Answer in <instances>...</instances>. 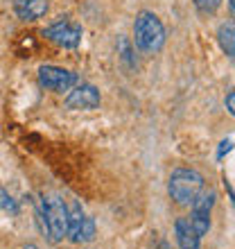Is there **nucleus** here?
I'll return each mask as SVG.
<instances>
[{
	"instance_id": "obj_14",
	"label": "nucleus",
	"mask_w": 235,
	"mask_h": 249,
	"mask_svg": "<svg viewBox=\"0 0 235 249\" xmlns=\"http://www.w3.org/2000/svg\"><path fill=\"white\" fill-rule=\"evenodd\" d=\"M226 109L235 116V91H231L229 95H226Z\"/></svg>"
},
{
	"instance_id": "obj_3",
	"label": "nucleus",
	"mask_w": 235,
	"mask_h": 249,
	"mask_svg": "<svg viewBox=\"0 0 235 249\" xmlns=\"http://www.w3.org/2000/svg\"><path fill=\"white\" fill-rule=\"evenodd\" d=\"M43 229L52 243H59L68 236V209L61 195L43 197Z\"/></svg>"
},
{
	"instance_id": "obj_4",
	"label": "nucleus",
	"mask_w": 235,
	"mask_h": 249,
	"mask_svg": "<svg viewBox=\"0 0 235 249\" xmlns=\"http://www.w3.org/2000/svg\"><path fill=\"white\" fill-rule=\"evenodd\" d=\"M215 204V190H201L192 202V213H190V224L195 227L197 236L201 238L208 233L210 229V211Z\"/></svg>"
},
{
	"instance_id": "obj_12",
	"label": "nucleus",
	"mask_w": 235,
	"mask_h": 249,
	"mask_svg": "<svg viewBox=\"0 0 235 249\" xmlns=\"http://www.w3.org/2000/svg\"><path fill=\"white\" fill-rule=\"evenodd\" d=\"M219 5H222V0H195L197 12L201 16H213L219 9Z\"/></svg>"
},
{
	"instance_id": "obj_2",
	"label": "nucleus",
	"mask_w": 235,
	"mask_h": 249,
	"mask_svg": "<svg viewBox=\"0 0 235 249\" xmlns=\"http://www.w3.org/2000/svg\"><path fill=\"white\" fill-rule=\"evenodd\" d=\"M201 190H203L201 172L192 170V168H179V170L172 172L168 193L179 206H190Z\"/></svg>"
},
{
	"instance_id": "obj_8",
	"label": "nucleus",
	"mask_w": 235,
	"mask_h": 249,
	"mask_svg": "<svg viewBox=\"0 0 235 249\" xmlns=\"http://www.w3.org/2000/svg\"><path fill=\"white\" fill-rule=\"evenodd\" d=\"M66 209H68V238L72 243H84V224L88 215H84L79 202H75V199H68Z\"/></svg>"
},
{
	"instance_id": "obj_5",
	"label": "nucleus",
	"mask_w": 235,
	"mask_h": 249,
	"mask_svg": "<svg viewBox=\"0 0 235 249\" xmlns=\"http://www.w3.org/2000/svg\"><path fill=\"white\" fill-rule=\"evenodd\" d=\"M39 82L43 89L52 93H64L70 91L77 84V75L66 68H57V66H41L39 68Z\"/></svg>"
},
{
	"instance_id": "obj_17",
	"label": "nucleus",
	"mask_w": 235,
	"mask_h": 249,
	"mask_svg": "<svg viewBox=\"0 0 235 249\" xmlns=\"http://www.w3.org/2000/svg\"><path fill=\"white\" fill-rule=\"evenodd\" d=\"M229 7H231V14H233V18H235V0H229Z\"/></svg>"
},
{
	"instance_id": "obj_11",
	"label": "nucleus",
	"mask_w": 235,
	"mask_h": 249,
	"mask_svg": "<svg viewBox=\"0 0 235 249\" xmlns=\"http://www.w3.org/2000/svg\"><path fill=\"white\" fill-rule=\"evenodd\" d=\"M217 39H219V46H222L224 53L235 61V25L233 23H224L217 30Z\"/></svg>"
},
{
	"instance_id": "obj_16",
	"label": "nucleus",
	"mask_w": 235,
	"mask_h": 249,
	"mask_svg": "<svg viewBox=\"0 0 235 249\" xmlns=\"http://www.w3.org/2000/svg\"><path fill=\"white\" fill-rule=\"evenodd\" d=\"M224 186H226V193H229V197H231V202H233V206H235V193H233V188H231V184L224 179Z\"/></svg>"
},
{
	"instance_id": "obj_1",
	"label": "nucleus",
	"mask_w": 235,
	"mask_h": 249,
	"mask_svg": "<svg viewBox=\"0 0 235 249\" xmlns=\"http://www.w3.org/2000/svg\"><path fill=\"white\" fill-rule=\"evenodd\" d=\"M134 41L145 54H156L165 43V27L156 14L140 12L134 23Z\"/></svg>"
},
{
	"instance_id": "obj_13",
	"label": "nucleus",
	"mask_w": 235,
	"mask_h": 249,
	"mask_svg": "<svg viewBox=\"0 0 235 249\" xmlns=\"http://www.w3.org/2000/svg\"><path fill=\"white\" fill-rule=\"evenodd\" d=\"M0 204H2V209H5V211H12L14 215L18 213V206H16V202H14L12 197L7 195L5 190H0Z\"/></svg>"
},
{
	"instance_id": "obj_15",
	"label": "nucleus",
	"mask_w": 235,
	"mask_h": 249,
	"mask_svg": "<svg viewBox=\"0 0 235 249\" xmlns=\"http://www.w3.org/2000/svg\"><path fill=\"white\" fill-rule=\"evenodd\" d=\"M231 150H233V143H231V141H224L222 147H219V154H217V157L222 159L224 154H226V152H231Z\"/></svg>"
},
{
	"instance_id": "obj_7",
	"label": "nucleus",
	"mask_w": 235,
	"mask_h": 249,
	"mask_svg": "<svg viewBox=\"0 0 235 249\" xmlns=\"http://www.w3.org/2000/svg\"><path fill=\"white\" fill-rule=\"evenodd\" d=\"M68 109H95L100 107V91L93 84H82L66 98Z\"/></svg>"
},
{
	"instance_id": "obj_9",
	"label": "nucleus",
	"mask_w": 235,
	"mask_h": 249,
	"mask_svg": "<svg viewBox=\"0 0 235 249\" xmlns=\"http://www.w3.org/2000/svg\"><path fill=\"white\" fill-rule=\"evenodd\" d=\"M174 231H176V243L181 249H199V240L201 238L197 236L195 227L190 224L188 217H179L174 224Z\"/></svg>"
},
{
	"instance_id": "obj_6",
	"label": "nucleus",
	"mask_w": 235,
	"mask_h": 249,
	"mask_svg": "<svg viewBox=\"0 0 235 249\" xmlns=\"http://www.w3.org/2000/svg\"><path fill=\"white\" fill-rule=\"evenodd\" d=\"M43 34H46L52 43L64 46V48H77L79 41H82V27L70 23V20H57V23L48 27Z\"/></svg>"
},
{
	"instance_id": "obj_18",
	"label": "nucleus",
	"mask_w": 235,
	"mask_h": 249,
	"mask_svg": "<svg viewBox=\"0 0 235 249\" xmlns=\"http://www.w3.org/2000/svg\"><path fill=\"white\" fill-rule=\"evenodd\" d=\"M23 249H39V247H36V245H25Z\"/></svg>"
},
{
	"instance_id": "obj_10",
	"label": "nucleus",
	"mask_w": 235,
	"mask_h": 249,
	"mask_svg": "<svg viewBox=\"0 0 235 249\" xmlns=\"http://www.w3.org/2000/svg\"><path fill=\"white\" fill-rule=\"evenodd\" d=\"M14 12L23 20H36L48 12V0H16Z\"/></svg>"
}]
</instances>
